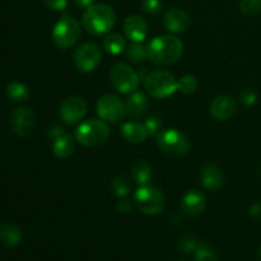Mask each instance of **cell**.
<instances>
[{
    "label": "cell",
    "instance_id": "31",
    "mask_svg": "<svg viewBox=\"0 0 261 261\" xmlns=\"http://www.w3.org/2000/svg\"><path fill=\"white\" fill-rule=\"evenodd\" d=\"M162 120L158 116H150L145 120L144 126L149 135H158L162 132Z\"/></svg>",
    "mask_w": 261,
    "mask_h": 261
},
{
    "label": "cell",
    "instance_id": "26",
    "mask_svg": "<svg viewBox=\"0 0 261 261\" xmlns=\"http://www.w3.org/2000/svg\"><path fill=\"white\" fill-rule=\"evenodd\" d=\"M126 56L133 63H142L148 58V50L142 42H134L126 51Z\"/></svg>",
    "mask_w": 261,
    "mask_h": 261
},
{
    "label": "cell",
    "instance_id": "2",
    "mask_svg": "<svg viewBox=\"0 0 261 261\" xmlns=\"http://www.w3.org/2000/svg\"><path fill=\"white\" fill-rule=\"evenodd\" d=\"M83 27L93 36H103L114 28L116 23V13L107 4H93L87 8L82 18Z\"/></svg>",
    "mask_w": 261,
    "mask_h": 261
},
{
    "label": "cell",
    "instance_id": "21",
    "mask_svg": "<svg viewBox=\"0 0 261 261\" xmlns=\"http://www.w3.org/2000/svg\"><path fill=\"white\" fill-rule=\"evenodd\" d=\"M22 240V232L17 226L10 223L0 224V242L7 247H14Z\"/></svg>",
    "mask_w": 261,
    "mask_h": 261
},
{
    "label": "cell",
    "instance_id": "34",
    "mask_svg": "<svg viewBox=\"0 0 261 261\" xmlns=\"http://www.w3.org/2000/svg\"><path fill=\"white\" fill-rule=\"evenodd\" d=\"M45 5L54 12H63L68 7V0H43Z\"/></svg>",
    "mask_w": 261,
    "mask_h": 261
},
{
    "label": "cell",
    "instance_id": "33",
    "mask_svg": "<svg viewBox=\"0 0 261 261\" xmlns=\"http://www.w3.org/2000/svg\"><path fill=\"white\" fill-rule=\"evenodd\" d=\"M257 99H259V93L255 89L247 88L241 93L242 103L246 105V106H254L257 102Z\"/></svg>",
    "mask_w": 261,
    "mask_h": 261
},
{
    "label": "cell",
    "instance_id": "20",
    "mask_svg": "<svg viewBox=\"0 0 261 261\" xmlns=\"http://www.w3.org/2000/svg\"><path fill=\"white\" fill-rule=\"evenodd\" d=\"M74 149H75V143L68 133L53 140V152L58 158L61 160L69 158L74 153Z\"/></svg>",
    "mask_w": 261,
    "mask_h": 261
},
{
    "label": "cell",
    "instance_id": "6",
    "mask_svg": "<svg viewBox=\"0 0 261 261\" xmlns=\"http://www.w3.org/2000/svg\"><path fill=\"white\" fill-rule=\"evenodd\" d=\"M134 201L138 209L145 216H157L166 206V198L154 186H139L134 193Z\"/></svg>",
    "mask_w": 261,
    "mask_h": 261
},
{
    "label": "cell",
    "instance_id": "9",
    "mask_svg": "<svg viewBox=\"0 0 261 261\" xmlns=\"http://www.w3.org/2000/svg\"><path fill=\"white\" fill-rule=\"evenodd\" d=\"M102 51L94 42H86L79 46L73 56L75 68L82 73H91L101 64Z\"/></svg>",
    "mask_w": 261,
    "mask_h": 261
},
{
    "label": "cell",
    "instance_id": "7",
    "mask_svg": "<svg viewBox=\"0 0 261 261\" xmlns=\"http://www.w3.org/2000/svg\"><path fill=\"white\" fill-rule=\"evenodd\" d=\"M157 145L162 152L176 157L188 154L190 150V142L188 137L176 129L162 130L157 135Z\"/></svg>",
    "mask_w": 261,
    "mask_h": 261
},
{
    "label": "cell",
    "instance_id": "4",
    "mask_svg": "<svg viewBox=\"0 0 261 261\" xmlns=\"http://www.w3.org/2000/svg\"><path fill=\"white\" fill-rule=\"evenodd\" d=\"M145 89L153 98L163 99L172 96L178 89V82L170 71L155 70L148 74L144 81Z\"/></svg>",
    "mask_w": 261,
    "mask_h": 261
},
{
    "label": "cell",
    "instance_id": "19",
    "mask_svg": "<svg viewBox=\"0 0 261 261\" xmlns=\"http://www.w3.org/2000/svg\"><path fill=\"white\" fill-rule=\"evenodd\" d=\"M125 107H126L127 116L133 117V119H138V117L143 116L147 111L148 101L144 94L140 93V92H134L127 98Z\"/></svg>",
    "mask_w": 261,
    "mask_h": 261
},
{
    "label": "cell",
    "instance_id": "15",
    "mask_svg": "<svg viewBox=\"0 0 261 261\" xmlns=\"http://www.w3.org/2000/svg\"><path fill=\"white\" fill-rule=\"evenodd\" d=\"M163 24H165L166 30L168 32L177 35V33H182L188 31V28L191 24V19L188 13L184 12L182 9L172 8V9H168L165 13Z\"/></svg>",
    "mask_w": 261,
    "mask_h": 261
},
{
    "label": "cell",
    "instance_id": "28",
    "mask_svg": "<svg viewBox=\"0 0 261 261\" xmlns=\"http://www.w3.org/2000/svg\"><path fill=\"white\" fill-rule=\"evenodd\" d=\"M240 9L245 15H249V17L259 14L261 12V0H241Z\"/></svg>",
    "mask_w": 261,
    "mask_h": 261
},
{
    "label": "cell",
    "instance_id": "24",
    "mask_svg": "<svg viewBox=\"0 0 261 261\" xmlns=\"http://www.w3.org/2000/svg\"><path fill=\"white\" fill-rule=\"evenodd\" d=\"M7 94L14 102H27L31 96L28 87L19 82H12L7 87Z\"/></svg>",
    "mask_w": 261,
    "mask_h": 261
},
{
    "label": "cell",
    "instance_id": "32",
    "mask_svg": "<svg viewBox=\"0 0 261 261\" xmlns=\"http://www.w3.org/2000/svg\"><path fill=\"white\" fill-rule=\"evenodd\" d=\"M162 3L161 0H144L142 4L143 12L149 15H157L162 12Z\"/></svg>",
    "mask_w": 261,
    "mask_h": 261
},
{
    "label": "cell",
    "instance_id": "35",
    "mask_svg": "<svg viewBox=\"0 0 261 261\" xmlns=\"http://www.w3.org/2000/svg\"><path fill=\"white\" fill-rule=\"evenodd\" d=\"M65 130H64V127L59 126V125H53L51 127H48L47 129V137L50 138L51 140L56 139V138L61 137L63 134H65Z\"/></svg>",
    "mask_w": 261,
    "mask_h": 261
},
{
    "label": "cell",
    "instance_id": "25",
    "mask_svg": "<svg viewBox=\"0 0 261 261\" xmlns=\"http://www.w3.org/2000/svg\"><path fill=\"white\" fill-rule=\"evenodd\" d=\"M130 189H132V185H130L129 180L126 177H122V176H117L112 180L111 182V190L117 198L124 199L125 196L129 195Z\"/></svg>",
    "mask_w": 261,
    "mask_h": 261
},
{
    "label": "cell",
    "instance_id": "14",
    "mask_svg": "<svg viewBox=\"0 0 261 261\" xmlns=\"http://www.w3.org/2000/svg\"><path fill=\"white\" fill-rule=\"evenodd\" d=\"M125 36L133 42H143L148 36V24L140 15H127L122 23Z\"/></svg>",
    "mask_w": 261,
    "mask_h": 261
},
{
    "label": "cell",
    "instance_id": "8",
    "mask_svg": "<svg viewBox=\"0 0 261 261\" xmlns=\"http://www.w3.org/2000/svg\"><path fill=\"white\" fill-rule=\"evenodd\" d=\"M111 83L120 93H134L138 89L140 79L137 71L133 70L126 64H116L110 71Z\"/></svg>",
    "mask_w": 261,
    "mask_h": 261
},
{
    "label": "cell",
    "instance_id": "1",
    "mask_svg": "<svg viewBox=\"0 0 261 261\" xmlns=\"http://www.w3.org/2000/svg\"><path fill=\"white\" fill-rule=\"evenodd\" d=\"M148 59L153 64L160 66H167L175 64L181 58L184 45L180 38L175 36L163 35L153 38L147 46Z\"/></svg>",
    "mask_w": 261,
    "mask_h": 261
},
{
    "label": "cell",
    "instance_id": "5",
    "mask_svg": "<svg viewBox=\"0 0 261 261\" xmlns=\"http://www.w3.org/2000/svg\"><path fill=\"white\" fill-rule=\"evenodd\" d=\"M81 37V24L75 18L64 15L56 22L53 30V41L56 47L61 50L71 47Z\"/></svg>",
    "mask_w": 261,
    "mask_h": 261
},
{
    "label": "cell",
    "instance_id": "12",
    "mask_svg": "<svg viewBox=\"0 0 261 261\" xmlns=\"http://www.w3.org/2000/svg\"><path fill=\"white\" fill-rule=\"evenodd\" d=\"M36 124L35 114L28 107L15 109L10 115V126L17 137L25 138L33 132Z\"/></svg>",
    "mask_w": 261,
    "mask_h": 261
},
{
    "label": "cell",
    "instance_id": "23",
    "mask_svg": "<svg viewBox=\"0 0 261 261\" xmlns=\"http://www.w3.org/2000/svg\"><path fill=\"white\" fill-rule=\"evenodd\" d=\"M103 47L111 55H119L126 47V42H125V38L121 35H119V33H111V35L105 37Z\"/></svg>",
    "mask_w": 261,
    "mask_h": 261
},
{
    "label": "cell",
    "instance_id": "37",
    "mask_svg": "<svg viewBox=\"0 0 261 261\" xmlns=\"http://www.w3.org/2000/svg\"><path fill=\"white\" fill-rule=\"evenodd\" d=\"M250 216L254 218H261V203H255L249 209Z\"/></svg>",
    "mask_w": 261,
    "mask_h": 261
},
{
    "label": "cell",
    "instance_id": "10",
    "mask_svg": "<svg viewBox=\"0 0 261 261\" xmlns=\"http://www.w3.org/2000/svg\"><path fill=\"white\" fill-rule=\"evenodd\" d=\"M97 114L103 121L116 124L126 114V107L115 94H103L97 102Z\"/></svg>",
    "mask_w": 261,
    "mask_h": 261
},
{
    "label": "cell",
    "instance_id": "18",
    "mask_svg": "<svg viewBox=\"0 0 261 261\" xmlns=\"http://www.w3.org/2000/svg\"><path fill=\"white\" fill-rule=\"evenodd\" d=\"M121 135L126 142L132 144H140L148 138V132L144 125L139 122H125L121 126Z\"/></svg>",
    "mask_w": 261,
    "mask_h": 261
},
{
    "label": "cell",
    "instance_id": "27",
    "mask_svg": "<svg viewBox=\"0 0 261 261\" xmlns=\"http://www.w3.org/2000/svg\"><path fill=\"white\" fill-rule=\"evenodd\" d=\"M198 88V81H196L195 76L190 75H184L182 78L178 81V89L182 92L184 94H191L196 91Z\"/></svg>",
    "mask_w": 261,
    "mask_h": 261
},
{
    "label": "cell",
    "instance_id": "38",
    "mask_svg": "<svg viewBox=\"0 0 261 261\" xmlns=\"http://www.w3.org/2000/svg\"><path fill=\"white\" fill-rule=\"evenodd\" d=\"M75 5L78 8H82V9H87V8L92 7L94 3V0H74Z\"/></svg>",
    "mask_w": 261,
    "mask_h": 261
},
{
    "label": "cell",
    "instance_id": "36",
    "mask_svg": "<svg viewBox=\"0 0 261 261\" xmlns=\"http://www.w3.org/2000/svg\"><path fill=\"white\" fill-rule=\"evenodd\" d=\"M117 209L120 213L122 214H129L133 211V203L127 199H122L119 204H117Z\"/></svg>",
    "mask_w": 261,
    "mask_h": 261
},
{
    "label": "cell",
    "instance_id": "22",
    "mask_svg": "<svg viewBox=\"0 0 261 261\" xmlns=\"http://www.w3.org/2000/svg\"><path fill=\"white\" fill-rule=\"evenodd\" d=\"M132 175L138 185L148 186L152 181V167L145 161H137L132 166Z\"/></svg>",
    "mask_w": 261,
    "mask_h": 261
},
{
    "label": "cell",
    "instance_id": "11",
    "mask_svg": "<svg viewBox=\"0 0 261 261\" xmlns=\"http://www.w3.org/2000/svg\"><path fill=\"white\" fill-rule=\"evenodd\" d=\"M88 105L82 97H70L66 98L59 109V115L66 125H74L81 121L87 114Z\"/></svg>",
    "mask_w": 261,
    "mask_h": 261
},
{
    "label": "cell",
    "instance_id": "30",
    "mask_svg": "<svg viewBox=\"0 0 261 261\" xmlns=\"http://www.w3.org/2000/svg\"><path fill=\"white\" fill-rule=\"evenodd\" d=\"M196 247H198V241L194 234L186 233L180 239V249L186 254L195 251Z\"/></svg>",
    "mask_w": 261,
    "mask_h": 261
},
{
    "label": "cell",
    "instance_id": "29",
    "mask_svg": "<svg viewBox=\"0 0 261 261\" xmlns=\"http://www.w3.org/2000/svg\"><path fill=\"white\" fill-rule=\"evenodd\" d=\"M195 261H218V257L208 245L201 244L195 250Z\"/></svg>",
    "mask_w": 261,
    "mask_h": 261
},
{
    "label": "cell",
    "instance_id": "17",
    "mask_svg": "<svg viewBox=\"0 0 261 261\" xmlns=\"http://www.w3.org/2000/svg\"><path fill=\"white\" fill-rule=\"evenodd\" d=\"M201 185L204 189L212 193H217L222 189L224 184V176L221 168L216 165H208L203 167L200 175Z\"/></svg>",
    "mask_w": 261,
    "mask_h": 261
},
{
    "label": "cell",
    "instance_id": "16",
    "mask_svg": "<svg viewBox=\"0 0 261 261\" xmlns=\"http://www.w3.org/2000/svg\"><path fill=\"white\" fill-rule=\"evenodd\" d=\"M181 206L188 216H200L206 206L205 195L199 190L188 191L181 200Z\"/></svg>",
    "mask_w": 261,
    "mask_h": 261
},
{
    "label": "cell",
    "instance_id": "3",
    "mask_svg": "<svg viewBox=\"0 0 261 261\" xmlns=\"http://www.w3.org/2000/svg\"><path fill=\"white\" fill-rule=\"evenodd\" d=\"M74 137L78 143L88 148L105 144L110 138V127L102 120H86L75 129Z\"/></svg>",
    "mask_w": 261,
    "mask_h": 261
},
{
    "label": "cell",
    "instance_id": "13",
    "mask_svg": "<svg viewBox=\"0 0 261 261\" xmlns=\"http://www.w3.org/2000/svg\"><path fill=\"white\" fill-rule=\"evenodd\" d=\"M237 110L236 99L228 94L216 97L211 103V115L217 121H227L231 119Z\"/></svg>",
    "mask_w": 261,
    "mask_h": 261
}]
</instances>
